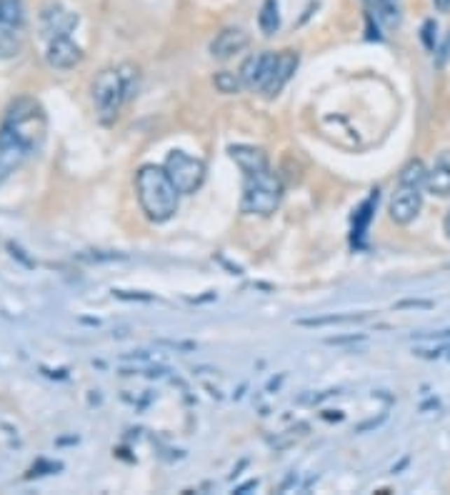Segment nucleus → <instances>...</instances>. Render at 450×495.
I'll list each match as a JSON object with an SVG mask.
<instances>
[{"label": "nucleus", "mask_w": 450, "mask_h": 495, "mask_svg": "<svg viewBox=\"0 0 450 495\" xmlns=\"http://www.w3.org/2000/svg\"><path fill=\"white\" fill-rule=\"evenodd\" d=\"M435 33H438V25L433 23V20H428L423 25V43H426L428 50H435Z\"/></svg>", "instance_id": "nucleus-20"}, {"label": "nucleus", "mask_w": 450, "mask_h": 495, "mask_svg": "<svg viewBox=\"0 0 450 495\" xmlns=\"http://www.w3.org/2000/svg\"><path fill=\"white\" fill-rule=\"evenodd\" d=\"M426 188L433 195H438V198H448L450 195V160L448 158H440L438 163L428 170Z\"/></svg>", "instance_id": "nucleus-13"}, {"label": "nucleus", "mask_w": 450, "mask_h": 495, "mask_svg": "<svg viewBox=\"0 0 450 495\" xmlns=\"http://www.w3.org/2000/svg\"><path fill=\"white\" fill-rule=\"evenodd\" d=\"M43 20V30L48 35H53V38H60V35H68L73 30V25L78 23V18L73 13H68L65 8L60 6H50L43 11L41 15Z\"/></svg>", "instance_id": "nucleus-10"}, {"label": "nucleus", "mask_w": 450, "mask_h": 495, "mask_svg": "<svg viewBox=\"0 0 450 495\" xmlns=\"http://www.w3.org/2000/svg\"><path fill=\"white\" fill-rule=\"evenodd\" d=\"M213 85H216L218 93L233 95V93H240L243 81H240V76L230 73V70H223V73H216V78H213Z\"/></svg>", "instance_id": "nucleus-18"}, {"label": "nucleus", "mask_w": 450, "mask_h": 495, "mask_svg": "<svg viewBox=\"0 0 450 495\" xmlns=\"http://www.w3.org/2000/svg\"><path fill=\"white\" fill-rule=\"evenodd\" d=\"M440 58H438V63L440 65H443L445 63V60H448V55H450V33H448V38H445V43H443V46H440Z\"/></svg>", "instance_id": "nucleus-21"}, {"label": "nucleus", "mask_w": 450, "mask_h": 495, "mask_svg": "<svg viewBox=\"0 0 450 495\" xmlns=\"http://www.w3.org/2000/svg\"><path fill=\"white\" fill-rule=\"evenodd\" d=\"M165 170H168L170 181L176 183L178 193L183 195H190L195 193L205 181V163L200 158H193L188 155L185 151H173L165 160Z\"/></svg>", "instance_id": "nucleus-4"}, {"label": "nucleus", "mask_w": 450, "mask_h": 495, "mask_svg": "<svg viewBox=\"0 0 450 495\" xmlns=\"http://www.w3.org/2000/svg\"><path fill=\"white\" fill-rule=\"evenodd\" d=\"M365 3H368L370 15H373L383 28H388V30L400 28V23H403V8H400V0H365Z\"/></svg>", "instance_id": "nucleus-11"}, {"label": "nucleus", "mask_w": 450, "mask_h": 495, "mask_svg": "<svg viewBox=\"0 0 450 495\" xmlns=\"http://www.w3.org/2000/svg\"><path fill=\"white\" fill-rule=\"evenodd\" d=\"M408 308H418V310H430L435 308V303L433 300H421V298H408V300H398L395 303V310H408Z\"/></svg>", "instance_id": "nucleus-19"}, {"label": "nucleus", "mask_w": 450, "mask_h": 495, "mask_svg": "<svg viewBox=\"0 0 450 495\" xmlns=\"http://www.w3.org/2000/svg\"><path fill=\"white\" fill-rule=\"evenodd\" d=\"M135 188H138V200H141L143 213L153 223H168L178 213V188L170 181L165 168L158 165H143L135 175Z\"/></svg>", "instance_id": "nucleus-1"}, {"label": "nucleus", "mask_w": 450, "mask_h": 495, "mask_svg": "<svg viewBox=\"0 0 450 495\" xmlns=\"http://www.w3.org/2000/svg\"><path fill=\"white\" fill-rule=\"evenodd\" d=\"M130 95V81L123 70H103L93 85V100L95 111H98L100 120L111 123L113 118L120 113L125 98Z\"/></svg>", "instance_id": "nucleus-3"}, {"label": "nucleus", "mask_w": 450, "mask_h": 495, "mask_svg": "<svg viewBox=\"0 0 450 495\" xmlns=\"http://www.w3.org/2000/svg\"><path fill=\"white\" fill-rule=\"evenodd\" d=\"M365 335H348V338H328L330 345H338V343H356V340H363Z\"/></svg>", "instance_id": "nucleus-22"}, {"label": "nucleus", "mask_w": 450, "mask_h": 495, "mask_svg": "<svg viewBox=\"0 0 450 495\" xmlns=\"http://www.w3.org/2000/svg\"><path fill=\"white\" fill-rule=\"evenodd\" d=\"M20 23H23L20 0H0V30H13Z\"/></svg>", "instance_id": "nucleus-17"}, {"label": "nucleus", "mask_w": 450, "mask_h": 495, "mask_svg": "<svg viewBox=\"0 0 450 495\" xmlns=\"http://www.w3.org/2000/svg\"><path fill=\"white\" fill-rule=\"evenodd\" d=\"M428 183V168L421 163V160H410L400 175H398V186H408V188H426Z\"/></svg>", "instance_id": "nucleus-15"}, {"label": "nucleus", "mask_w": 450, "mask_h": 495, "mask_svg": "<svg viewBox=\"0 0 450 495\" xmlns=\"http://www.w3.org/2000/svg\"><path fill=\"white\" fill-rule=\"evenodd\" d=\"M365 315H321V318H298L295 326L300 328H328V326H351V323H360Z\"/></svg>", "instance_id": "nucleus-14"}, {"label": "nucleus", "mask_w": 450, "mask_h": 495, "mask_svg": "<svg viewBox=\"0 0 450 495\" xmlns=\"http://www.w3.org/2000/svg\"><path fill=\"white\" fill-rule=\"evenodd\" d=\"M283 200V181L281 175L268 168L246 175L243 183V200L240 210L251 216H273Z\"/></svg>", "instance_id": "nucleus-2"}, {"label": "nucleus", "mask_w": 450, "mask_h": 495, "mask_svg": "<svg viewBox=\"0 0 450 495\" xmlns=\"http://www.w3.org/2000/svg\"><path fill=\"white\" fill-rule=\"evenodd\" d=\"M258 28L263 35H273L281 28V15H278V3L275 0H265L260 13H258Z\"/></svg>", "instance_id": "nucleus-16"}, {"label": "nucleus", "mask_w": 450, "mask_h": 495, "mask_svg": "<svg viewBox=\"0 0 450 495\" xmlns=\"http://www.w3.org/2000/svg\"><path fill=\"white\" fill-rule=\"evenodd\" d=\"M433 6L438 8L440 13H450V0H433Z\"/></svg>", "instance_id": "nucleus-23"}, {"label": "nucleus", "mask_w": 450, "mask_h": 495, "mask_svg": "<svg viewBox=\"0 0 450 495\" xmlns=\"http://www.w3.org/2000/svg\"><path fill=\"white\" fill-rule=\"evenodd\" d=\"M275 58H278V53H270V50L251 55L238 73L240 81H243V88H248V90H263V85L268 83L270 73H273Z\"/></svg>", "instance_id": "nucleus-6"}, {"label": "nucleus", "mask_w": 450, "mask_h": 495, "mask_svg": "<svg viewBox=\"0 0 450 495\" xmlns=\"http://www.w3.org/2000/svg\"><path fill=\"white\" fill-rule=\"evenodd\" d=\"M295 68H298V55H295V53H293V50L278 53V58H275V65H273V73H270L268 83L263 85V90H260V93H263L265 98H275V95L281 93L283 88H286V83L293 78Z\"/></svg>", "instance_id": "nucleus-8"}, {"label": "nucleus", "mask_w": 450, "mask_h": 495, "mask_svg": "<svg viewBox=\"0 0 450 495\" xmlns=\"http://www.w3.org/2000/svg\"><path fill=\"white\" fill-rule=\"evenodd\" d=\"M230 158L235 160L240 170L246 175L251 173H258V170L268 168V158L260 148H253V146H230Z\"/></svg>", "instance_id": "nucleus-12"}, {"label": "nucleus", "mask_w": 450, "mask_h": 495, "mask_svg": "<svg viewBox=\"0 0 450 495\" xmlns=\"http://www.w3.org/2000/svg\"><path fill=\"white\" fill-rule=\"evenodd\" d=\"M251 46V35L243 28H225L216 35V41L211 43V55L218 60H228L238 53H243Z\"/></svg>", "instance_id": "nucleus-7"}, {"label": "nucleus", "mask_w": 450, "mask_h": 495, "mask_svg": "<svg viewBox=\"0 0 450 495\" xmlns=\"http://www.w3.org/2000/svg\"><path fill=\"white\" fill-rule=\"evenodd\" d=\"M80 58H83L80 48H78L68 35L53 38V43H50V48H48V63L58 70L76 68V65L80 63Z\"/></svg>", "instance_id": "nucleus-9"}, {"label": "nucleus", "mask_w": 450, "mask_h": 495, "mask_svg": "<svg viewBox=\"0 0 450 495\" xmlns=\"http://www.w3.org/2000/svg\"><path fill=\"white\" fill-rule=\"evenodd\" d=\"M443 228H445V235H448V238H450V210H448V216H445Z\"/></svg>", "instance_id": "nucleus-24"}, {"label": "nucleus", "mask_w": 450, "mask_h": 495, "mask_svg": "<svg viewBox=\"0 0 450 495\" xmlns=\"http://www.w3.org/2000/svg\"><path fill=\"white\" fill-rule=\"evenodd\" d=\"M421 208H423V193L418 188L398 186V190L393 193L391 198V205H388V213H391L393 223H398V225H410L418 218Z\"/></svg>", "instance_id": "nucleus-5"}]
</instances>
